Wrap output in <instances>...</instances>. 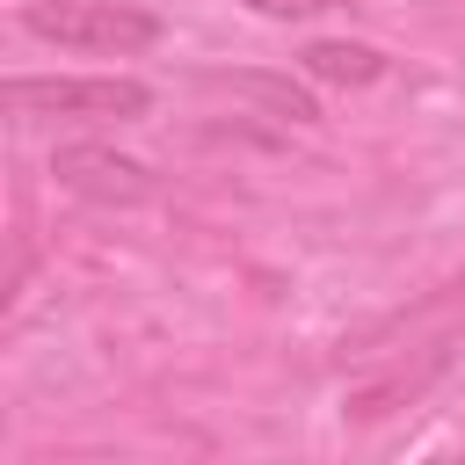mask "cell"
I'll return each mask as SVG.
<instances>
[{"label": "cell", "instance_id": "cell-2", "mask_svg": "<svg viewBox=\"0 0 465 465\" xmlns=\"http://www.w3.org/2000/svg\"><path fill=\"white\" fill-rule=\"evenodd\" d=\"M7 109L15 116H73V124H124L145 116L153 94L138 80H80V73H51V80H7Z\"/></svg>", "mask_w": 465, "mask_h": 465}, {"label": "cell", "instance_id": "cell-4", "mask_svg": "<svg viewBox=\"0 0 465 465\" xmlns=\"http://www.w3.org/2000/svg\"><path fill=\"white\" fill-rule=\"evenodd\" d=\"M298 65H305L312 80H334V87H371V80L385 73V58H378L371 44H305Z\"/></svg>", "mask_w": 465, "mask_h": 465}, {"label": "cell", "instance_id": "cell-1", "mask_svg": "<svg viewBox=\"0 0 465 465\" xmlns=\"http://www.w3.org/2000/svg\"><path fill=\"white\" fill-rule=\"evenodd\" d=\"M22 22H29V36H44V44L102 51V58H124V51L160 44V15L124 7V0H29Z\"/></svg>", "mask_w": 465, "mask_h": 465}, {"label": "cell", "instance_id": "cell-3", "mask_svg": "<svg viewBox=\"0 0 465 465\" xmlns=\"http://www.w3.org/2000/svg\"><path fill=\"white\" fill-rule=\"evenodd\" d=\"M51 174H58V189L94 196V203H145V196H153V174H145L138 160L109 153V145H58Z\"/></svg>", "mask_w": 465, "mask_h": 465}, {"label": "cell", "instance_id": "cell-5", "mask_svg": "<svg viewBox=\"0 0 465 465\" xmlns=\"http://www.w3.org/2000/svg\"><path fill=\"white\" fill-rule=\"evenodd\" d=\"M254 15H269V22H305V15H327V7H341V0H247Z\"/></svg>", "mask_w": 465, "mask_h": 465}]
</instances>
